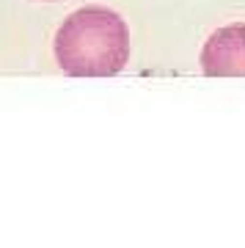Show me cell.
<instances>
[{
    "mask_svg": "<svg viewBox=\"0 0 245 248\" xmlns=\"http://www.w3.org/2000/svg\"><path fill=\"white\" fill-rule=\"evenodd\" d=\"M55 61L69 78H113L130 61V31L116 11L86 6L58 28Z\"/></svg>",
    "mask_w": 245,
    "mask_h": 248,
    "instance_id": "obj_1",
    "label": "cell"
},
{
    "mask_svg": "<svg viewBox=\"0 0 245 248\" xmlns=\"http://www.w3.org/2000/svg\"><path fill=\"white\" fill-rule=\"evenodd\" d=\"M201 69L207 78H245V25L220 28L201 50Z\"/></svg>",
    "mask_w": 245,
    "mask_h": 248,
    "instance_id": "obj_2",
    "label": "cell"
}]
</instances>
